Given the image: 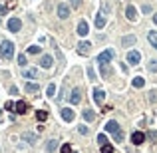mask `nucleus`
Wrapping results in <instances>:
<instances>
[{
	"instance_id": "nucleus-19",
	"label": "nucleus",
	"mask_w": 157,
	"mask_h": 153,
	"mask_svg": "<svg viewBox=\"0 0 157 153\" xmlns=\"http://www.w3.org/2000/svg\"><path fill=\"white\" fill-rule=\"evenodd\" d=\"M16 111H18V113H26V111H28V103H26L24 100L16 101Z\"/></svg>"
},
{
	"instance_id": "nucleus-15",
	"label": "nucleus",
	"mask_w": 157,
	"mask_h": 153,
	"mask_svg": "<svg viewBox=\"0 0 157 153\" xmlns=\"http://www.w3.org/2000/svg\"><path fill=\"white\" fill-rule=\"evenodd\" d=\"M135 42H137V38H135L133 34H129V36H123V40H121V44H123L125 48H131V46H135Z\"/></svg>"
},
{
	"instance_id": "nucleus-24",
	"label": "nucleus",
	"mask_w": 157,
	"mask_h": 153,
	"mask_svg": "<svg viewBox=\"0 0 157 153\" xmlns=\"http://www.w3.org/2000/svg\"><path fill=\"white\" fill-rule=\"evenodd\" d=\"M46 149H48L50 153L56 151V149H58V141H56V139H50V141H48V145H46Z\"/></svg>"
},
{
	"instance_id": "nucleus-5",
	"label": "nucleus",
	"mask_w": 157,
	"mask_h": 153,
	"mask_svg": "<svg viewBox=\"0 0 157 153\" xmlns=\"http://www.w3.org/2000/svg\"><path fill=\"white\" fill-rule=\"evenodd\" d=\"M22 76H24L26 80H38L40 72L36 70V68H24V70H22Z\"/></svg>"
},
{
	"instance_id": "nucleus-11",
	"label": "nucleus",
	"mask_w": 157,
	"mask_h": 153,
	"mask_svg": "<svg viewBox=\"0 0 157 153\" xmlns=\"http://www.w3.org/2000/svg\"><path fill=\"white\" fill-rule=\"evenodd\" d=\"M92 98H93V101H96V103H104L105 92H104V90H99V87H96V90L92 92Z\"/></svg>"
},
{
	"instance_id": "nucleus-26",
	"label": "nucleus",
	"mask_w": 157,
	"mask_h": 153,
	"mask_svg": "<svg viewBox=\"0 0 157 153\" xmlns=\"http://www.w3.org/2000/svg\"><path fill=\"white\" fill-rule=\"evenodd\" d=\"M54 93H56V84H48V87H46V95H48V98H52Z\"/></svg>"
},
{
	"instance_id": "nucleus-39",
	"label": "nucleus",
	"mask_w": 157,
	"mask_h": 153,
	"mask_svg": "<svg viewBox=\"0 0 157 153\" xmlns=\"http://www.w3.org/2000/svg\"><path fill=\"white\" fill-rule=\"evenodd\" d=\"M147 137H149L151 141H157V133L155 131H149V135H147Z\"/></svg>"
},
{
	"instance_id": "nucleus-38",
	"label": "nucleus",
	"mask_w": 157,
	"mask_h": 153,
	"mask_svg": "<svg viewBox=\"0 0 157 153\" xmlns=\"http://www.w3.org/2000/svg\"><path fill=\"white\" fill-rule=\"evenodd\" d=\"M107 12H110V4L104 2V6H102V14H107Z\"/></svg>"
},
{
	"instance_id": "nucleus-16",
	"label": "nucleus",
	"mask_w": 157,
	"mask_h": 153,
	"mask_svg": "<svg viewBox=\"0 0 157 153\" xmlns=\"http://www.w3.org/2000/svg\"><path fill=\"white\" fill-rule=\"evenodd\" d=\"M90 48H92L90 42H80V44H78V52L84 54V56H88V54H90Z\"/></svg>"
},
{
	"instance_id": "nucleus-21",
	"label": "nucleus",
	"mask_w": 157,
	"mask_h": 153,
	"mask_svg": "<svg viewBox=\"0 0 157 153\" xmlns=\"http://www.w3.org/2000/svg\"><path fill=\"white\" fill-rule=\"evenodd\" d=\"M147 40H149V44L157 50V32H149L147 34Z\"/></svg>"
},
{
	"instance_id": "nucleus-31",
	"label": "nucleus",
	"mask_w": 157,
	"mask_h": 153,
	"mask_svg": "<svg viewBox=\"0 0 157 153\" xmlns=\"http://www.w3.org/2000/svg\"><path fill=\"white\" fill-rule=\"evenodd\" d=\"M102 153H113V147L105 143V145H102Z\"/></svg>"
},
{
	"instance_id": "nucleus-32",
	"label": "nucleus",
	"mask_w": 157,
	"mask_h": 153,
	"mask_svg": "<svg viewBox=\"0 0 157 153\" xmlns=\"http://www.w3.org/2000/svg\"><path fill=\"white\" fill-rule=\"evenodd\" d=\"M98 143H102V145H105V143H107V137H105L104 133H99V135H98Z\"/></svg>"
},
{
	"instance_id": "nucleus-45",
	"label": "nucleus",
	"mask_w": 157,
	"mask_h": 153,
	"mask_svg": "<svg viewBox=\"0 0 157 153\" xmlns=\"http://www.w3.org/2000/svg\"><path fill=\"white\" fill-rule=\"evenodd\" d=\"M0 22H2V20H0Z\"/></svg>"
},
{
	"instance_id": "nucleus-6",
	"label": "nucleus",
	"mask_w": 157,
	"mask_h": 153,
	"mask_svg": "<svg viewBox=\"0 0 157 153\" xmlns=\"http://www.w3.org/2000/svg\"><path fill=\"white\" fill-rule=\"evenodd\" d=\"M125 16H127V20H129V22L137 20V10H135L133 4H127V6H125Z\"/></svg>"
},
{
	"instance_id": "nucleus-30",
	"label": "nucleus",
	"mask_w": 157,
	"mask_h": 153,
	"mask_svg": "<svg viewBox=\"0 0 157 153\" xmlns=\"http://www.w3.org/2000/svg\"><path fill=\"white\" fill-rule=\"evenodd\" d=\"M99 66H102V76H104V78H107V76H110V68L105 66V64H99Z\"/></svg>"
},
{
	"instance_id": "nucleus-28",
	"label": "nucleus",
	"mask_w": 157,
	"mask_h": 153,
	"mask_svg": "<svg viewBox=\"0 0 157 153\" xmlns=\"http://www.w3.org/2000/svg\"><path fill=\"white\" fill-rule=\"evenodd\" d=\"M88 76H90V80H98V74H96V70L92 66L88 68Z\"/></svg>"
},
{
	"instance_id": "nucleus-3",
	"label": "nucleus",
	"mask_w": 157,
	"mask_h": 153,
	"mask_svg": "<svg viewBox=\"0 0 157 153\" xmlns=\"http://www.w3.org/2000/svg\"><path fill=\"white\" fill-rule=\"evenodd\" d=\"M139 62H141V54H139L137 50H129V52H127V64L137 66Z\"/></svg>"
},
{
	"instance_id": "nucleus-13",
	"label": "nucleus",
	"mask_w": 157,
	"mask_h": 153,
	"mask_svg": "<svg viewBox=\"0 0 157 153\" xmlns=\"http://www.w3.org/2000/svg\"><path fill=\"white\" fill-rule=\"evenodd\" d=\"M145 141V133H141V131H135L133 135H131V143L133 145H141Z\"/></svg>"
},
{
	"instance_id": "nucleus-34",
	"label": "nucleus",
	"mask_w": 157,
	"mask_h": 153,
	"mask_svg": "<svg viewBox=\"0 0 157 153\" xmlns=\"http://www.w3.org/2000/svg\"><path fill=\"white\" fill-rule=\"evenodd\" d=\"M28 54H40V46H30L28 48Z\"/></svg>"
},
{
	"instance_id": "nucleus-22",
	"label": "nucleus",
	"mask_w": 157,
	"mask_h": 153,
	"mask_svg": "<svg viewBox=\"0 0 157 153\" xmlns=\"http://www.w3.org/2000/svg\"><path fill=\"white\" fill-rule=\"evenodd\" d=\"M131 86H133V87H143V86H145V80L141 78V76H137V78H133Z\"/></svg>"
},
{
	"instance_id": "nucleus-23",
	"label": "nucleus",
	"mask_w": 157,
	"mask_h": 153,
	"mask_svg": "<svg viewBox=\"0 0 157 153\" xmlns=\"http://www.w3.org/2000/svg\"><path fill=\"white\" fill-rule=\"evenodd\" d=\"M82 115H84V119H85V121H93V117H96L92 109H84V111H82Z\"/></svg>"
},
{
	"instance_id": "nucleus-14",
	"label": "nucleus",
	"mask_w": 157,
	"mask_h": 153,
	"mask_svg": "<svg viewBox=\"0 0 157 153\" xmlns=\"http://www.w3.org/2000/svg\"><path fill=\"white\" fill-rule=\"evenodd\" d=\"M58 16L62 20L68 18V16H70V6H68V4H58Z\"/></svg>"
},
{
	"instance_id": "nucleus-10",
	"label": "nucleus",
	"mask_w": 157,
	"mask_h": 153,
	"mask_svg": "<svg viewBox=\"0 0 157 153\" xmlns=\"http://www.w3.org/2000/svg\"><path fill=\"white\" fill-rule=\"evenodd\" d=\"M40 66L44 68V70H50V68L54 66L52 56H50V54H46V56H42V58H40Z\"/></svg>"
},
{
	"instance_id": "nucleus-2",
	"label": "nucleus",
	"mask_w": 157,
	"mask_h": 153,
	"mask_svg": "<svg viewBox=\"0 0 157 153\" xmlns=\"http://www.w3.org/2000/svg\"><path fill=\"white\" fill-rule=\"evenodd\" d=\"M0 54L6 62H10L14 58V44L10 40H2L0 42Z\"/></svg>"
},
{
	"instance_id": "nucleus-17",
	"label": "nucleus",
	"mask_w": 157,
	"mask_h": 153,
	"mask_svg": "<svg viewBox=\"0 0 157 153\" xmlns=\"http://www.w3.org/2000/svg\"><path fill=\"white\" fill-rule=\"evenodd\" d=\"M105 22H107V18H105V14H102V12H99L98 16H96V28H99V30H102V28L105 26Z\"/></svg>"
},
{
	"instance_id": "nucleus-9",
	"label": "nucleus",
	"mask_w": 157,
	"mask_h": 153,
	"mask_svg": "<svg viewBox=\"0 0 157 153\" xmlns=\"http://www.w3.org/2000/svg\"><path fill=\"white\" fill-rule=\"evenodd\" d=\"M80 101H82V92H80V87H74L72 93H70V103L78 106Z\"/></svg>"
},
{
	"instance_id": "nucleus-8",
	"label": "nucleus",
	"mask_w": 157,
	"mask_h": 153,
	"mask_svg": "<svg viewBox=\"0 0 157 153\" xmlns=\"http://www.w3.org/2000/svg\"><path fill=\"white\" fill-rule=\"evenodd\" d=\"M60 115H62V119L64 121H74V109L72 107H62V111H60Z\"/></svg>"
},
{
	"instance_id": "nucleus-7",
	"label": "nucleus",
	"mask_w": 157,
	"mask_h": 153,
	"mask_svg": "<svg viewBox=\"0 0 157 153\" xmlns=\"http://www.w3.org/2000/svg\"><path fill=\"white\" fill-rule=\"evenodd\" d=\"M20 28H22V22H20V18H10L8 20V30L10 32H20Z\"/></svg>"
},
{
	"instance_id": "nucleus-4",
	"label": "nucleus",
	"mask_w": 157,
	"mask_h": 153,
	"mask_svg": "<svg viewBox=\"0 0 157 153\" xmlns=\"http://www.w3.org/2000/svg\"><path fill=\"white\" fill-rule=\"evenodd\" d=\"M111 60H113V50H110V48H107V50H104V52L98 56V62H99V64H107V62H111Z\"/></svg>"
},
{
	"instance_id": "nucleus-36",
	"label": "nucleus",
	"mask_w": 157,
	"mask_h": 153,
	"mask_svg": "<svg viewBox=\"0 0 157 153\" xmlns=\"http://www.w3.org/2000/svg\"><path fill=\"white\" fill-rule=\"evenodd\" d=\"M141 12H143V14H149L151 12V6H149V4H143V6H141Z\"/></svg>"
},
{
	"instance_id": "nucleus-40",
	"label": "nucleus",
	"mask_w": 157,
	"mask_h": 153,
	"mask_svg": "<svg viewBox=\"0 0 157 153\" xmlns=\"http://www.w3.org/2000/svg\"><path fill=\"white\" fill-rule=\"evenodd\" d=\"M157 100V92H149V101H155Z\"/></svg>"
},
{
	"instance_id": "nucleus-1",
	"label": "nucleus",
	"mask_w": 157,
	"mask_h": 153,
	"mask_svg": "<svg viewBox=\"0 0 157 153\" xmlns=\"http://www.w3.org/2000/svg\"><path fill=\"white\" fill-rule=\"evenodd\" d=\"M105 131L111 133V135H113V139L118 141V143H121L123 137H125L123 131H121V127H119V123H118V121H113V119H110L107 123H105Z\"/></svg>"
},
{
	"instance_id": "nucleus-41",
	"label": "nucleus",
	"mask_w": 157,
	"mask_h": 153,
	"mask_svg": "<svg viewBox=\"0 0 157 153\" xmlns=\"http://www.w3.org/2000/svg\"><path fill=\"white\" fill-rule=\"evenodd\" d=\"M10 93H12V95H18V87L12 86V87H10Z\"/></svg>"
},
{
	"instance_id": "nucleus-35",
	"label": "nucleus",
	"mask_w": 157,
	"mask_h": 153,
	"mask_svg": "<svg viewBox=\"0 0 157 153\" xmlns=\"http://www.w3.org/2000/svg\"><path fill=\"white\" fill-rule=\"evenodd\" d=\"M70 6L72 8H80L82 6V0H70Z\"/></svg>"
},
{
	"instance_id": "nucleus-33",
	"label": "nucleus",
	"mask_w": 157,
	"mask_h": 153,
	"mask_svg": "<svg viewBox=\"0 0 157 153\" xmlns=\"http://www.w3.org/2000/svg\"><path fill=\"white\" fill-rule=\"evenodd\" d=\"M62 153H72V145H70V143H64V145H62Z\"/></svg>"
},
{
	"instance_id": "nucleus-29",
	"label": "nucleus",
	"mask_w": 157,
	"mask_h": 153,
	"mask_svg": "<svg viewBox=\"0 0 157 153\" xmlns=\"http://www.w3.org/2000/svg\"><path fill=\"white\" fill-rule=\"evenodd\" d=\"M147 70H149V72H157V60H151L149 66H147Z\"/></svg>"
},
{
	"instance_id": "nucleus-27",
	"label": "nucleus",
	"mask_w": 157,
	"mask_h": 153,
	"mask_svg": "<svg viewBox=\"0 0 157 153\" xmlns=\"http://www.w3.org/2000/svg\"><path fill=\"white\" fill-rule=\"evenodd\" d=\"M18 64H20L22 68H26V66H28V58L24 56V54H20V56H18Z\"/></svg>"
},
{
	"instance_id": "nucleus-42",
	"label": "nucleus",
	"mask_w": 157,
	"mask_h": 153,
	"mask_svg": "<svg viewBox=\"0 0 157 153\" xmlns=\"http://www.w3.org/2000/svg\"><path fill=\"white\" fill-rule=\"evenodd\" d=\"M58 98H62V100L66 98V87H62V90H60V95H58Z\"/></svg>"
},
{
	"instance_id": "nucleus-25",
	"label": "nucleus",
	"mask_w": 157,
	"mask_h": 153,
	"mask_svg": "<svg viewBox=\"0 0 157 153\" xmlns=\"http://www.w3.org/2000/svg\"><path fill=\"white\" fill-rule=\"evenodd\" d=\"M36 119H38V121H46L48 119V111H44V109L36 111Z\"/></svg>"
},
{
	"instance_id": "nucleus-18",
	"label": "nucleus",
	"mask_w": 157,
	"mask_h": 153,
	"mask_svg": "<svg viewBox=\"0 0 157 153\" xmlns=\"http://www.w3.org/2000/svg\"><path fill=\"white\" fill-rule=\"evenodd\" d=\"M22 139H24V141H28V143H36V139H38V135H36V133H30V131H26V133H22Z\"/></svg>"
},
{
	"instance_id": "nucleus-37",
	"label": "nucleus",
	"mask_w": 157,
	"mask_h": 153,
	"mask_svg": "<svg viewBox=\"0 0 157 153\" xmlns=\"http://www.w3.org/2000/svg\"><path fill=\"white\" fill-rule=\"evenodd\" d=\"M78 131L82 133V135H88V127L85 125H78Z\"/></svg>"
},
{
	"instance_id": "nucleus-12",
	"label": "nucleus",
	"mask_w": 157,
	"mask_h": 153,
	"mask_svg": "<svg viewBox=\"0 0 157 153\" xmlns=\"http://www.w3.org/2000/svg\"><path fill=\"white\" fill-rule=\"evenodd\" d=\"M90 34V26L85 20H80L78 22V36H88Z\"/></svg>"
},
{
	"instance_id": "nucleus-44",
	"label": "nucleus",
	"mask_w": 157,
	"mask_h": 153,
	"mask_svg": "<svg viewBox=\"0 0 157 153\" xmlns=\"http://www.w3.org/2000/svg\"><path fill=\"white\" fill-rule=\"evenodd\" d=\"M153 22H155V24H157V14H153Z\"/></svg>"
},
{
	"instance_id": "nucleus-20",
	"label": "nucleus",
	"mask_w": 157,
	"mask_h": 153,
	"mask_svg": "<svg viewBox=\"0 0 157 153\" xmlns=\"http://www.w3.org/2000/svg\"><path fill=\"white\" fill-rule=\"evenodd\" d=\"M24 90H26V93H38L40 92V86H38V84H30V82H28Z\"/></svg>"
},
{
	"instance_id": "nucleus-43",
	"label": "nucleus",
	"mask_w": 157,
	"mask_h": 153,
	"mask_svg": "<svg viewBox=\"0 0 157 153\" xmlns=\"http://www.w3.org/2000/svg\"><path fill=\"white\" fill-rule=\"evenodd\" d=\"M6 12V6H2V4H0V14H4Z\"/></svg>"
}]
</instances>
